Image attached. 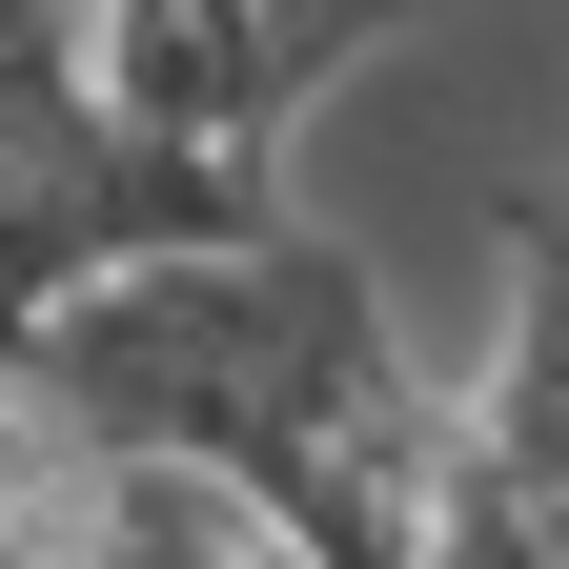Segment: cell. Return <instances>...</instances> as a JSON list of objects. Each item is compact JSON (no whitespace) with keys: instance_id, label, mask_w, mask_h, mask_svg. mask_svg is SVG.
Listing matches in <instances>:
<instances>
[{"instance_id":"1","label":"cell","mask_w":569,"mask_h":569,"mask_svg":"<svg viewBox=\"0 0 569 569\" xmlns=\"http://www.w3.org/2000/svg\"><path fill=\"white\" fill-rule=\"evenodd\" d=\"M21 407L61 448L203 468L306 569H407V488H427V407L448 387L407 367L387 284L264 203L244 244H163V264L61 284L21 326Z\"/></svg>"},{"instance_id":"2","label":"cell","mask_w":569,"mask_h":569,"mask_svg":"<svg viewBox=\"0 0 569 569\" xmlns=\"http://www.w3.org/2000/svg\"><path fill=\"white\" fill-rule=\"evenodd\" d=\"M407 0H82V102L203 163H264Z\"/></svg>"},{"instance_id":"3","label":"cell","mask_w":569,"mask_h":569,"mask_svg":"<svg viewBox=\"0 0 569 569\" xmlns=\"http://www.w3.org/2000/svg\"><path fill=\"white\" fill-rule=\"evenodd\" d=\"M244 224H264V163L142 142L82 82L0 102V264H21V306H61V284H102V264H163V244H244Z\"/></svg>"},{"instance_id":"4","label":"cell","mask_w":569,"mask_h":569,"mask_svg":"<svg viewBox=\"0 0 569 569\" xmlns=\"http://www.w3.org/2000/svg\"><path fill=\"white\" fill-rule=\"evenodd\" d=\"M21 326H41V306H21V264H0V387H21Z\"/></svg>"},{"instance_id":"5","label":"cell","mask_w":569,"mask_h":569,"mask_svg":"<svg viewBox=\"0 0 569 569\" xmlns=\"http://www.w3.org/2000/svg\"><path fill=\"white\" fill-rule=\"evenodd\" d=\"M284 569H306V549H284Z\"/></svg>"}]
</instances>
